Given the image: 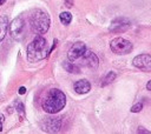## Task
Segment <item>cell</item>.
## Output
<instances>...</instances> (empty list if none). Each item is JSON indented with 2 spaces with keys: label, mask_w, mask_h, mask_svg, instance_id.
I'll use <instances>...</instances> for the list:
<instances>
[{
  "label": "cell",
  "mask_w": 151,
  "mask_h": 134,
  "mask_svg": "<svg viewBox=\"0 0 151 134\" xmlns=\"http://www.w3.org/2000/svg\"><path fill=\"white\" fill-rule=\"evenodd\" d=\"M64 68L67 71V72H70V73H74V74H78V73H80V68L79 67L76 65V63H73L72 61L71 62H64Z\"/></svg>",
  "instance_id": "obj_14"
},
{
  "label": "cell",
  "mask_w": 151,
  "mask_h": 134,
  "mask_svg": "<svg viewBox=\"0 0 151 134\" xmlns=\"http://www.w3.org/2000/svg\"><path fill=\"white\" fill-rule=\"evenodd\" d=\"M59 19H60V21H61L63 25H66L67 26L72 21V14L70 12H63V13H60Z\"/></svg>",
  "instance_id": "obj_15"
},
{
  "label": "cell",
  "mask_w": 151,
  "mask_h": 134,
  "mask_svg": "<svg viewBox=\"0 0 151 134\" xmlns=\"http://www.w3.org/2000/svg\"><path fill=\"white\" fill-rule=\"evenodd\" d=\"M26 93V88L25 87H20L19 88V94H25Z\"/></svg>",
  "instance_id": "obj_20"
},
{
  "label": "cell",
  "mask_w": 151,
  "mask_h": 134,
  "mask_svg": "<svg viewBox=\"0 0 151 134\" xmlns=\"http://www.w3.org/2000/svg\"><path fill=\"white\" fill-rule=\"evenodd\" d=\"M142 108H143V105H142L140 102H137L136 105H133V106L131 107V109H130V111H131L132 113H138V112H140V111H142Z\"/></svg>",
  "instance_id": "obj_17"
},
{
  "label": "cell",
  "mask_w": 151,
  "mask_h": 134,
  "mask_svg": "<svg viewBox=\"0 0 151 134\" xmlns=\"http://www.w3.org/2000/svg\"><path fill=\"white\" fill-rule=\"evenodd\" d=\"M50 16L43 10H34L30 16V25L38 34H45L50 28Z\"/></svg>",
  "instance_id": "obj_3"
},
{
  "label": "cell",
  "mask_w": 151,
  "mask_h": 134,
  "mask_svg": "<svg viewBox=\"0 0 151 134\" xmlns=\"http://www.w3.org/2000/svg\"><path fill=\"white\" fill-rule=\"evenodd\" d=\"M5 1H6V0H0V6H1L3 4H5Z\"/></svg>",
  "instance_id": "obj_22"
},
{
  "label": "cell",
  "mask_w": 151,
  "mask_h": 134,
  "mask_svg": "<svg viewBox=\"0 0 151 134\" xmlns=\"http://www.w3.org/2000/svg\"><path fill=\"white\" fill-rule=\"evenodd\" d=\"M73 90H74L76 93H78V94H85V93H89L90 92L91 84L86 79H82V80H78V81L74 83Z\"/></svg>",
  "instance_id": "obj_11"
},
{
  "label": "cell",
  "mask_w": 151,
  "mask_h": 134,
  "mask_svg": "<svg viewBox=\"0 0 151 134\" xmlns=\"http://www.w3.org/2000/svg\"><path fill=\"white\" fill-rule=\"evenodd\" d=\"M10 27V34L14 40H21L23 38V33H24V28H25V23L21 17L16 18L11 24H9Z\"/></svg>",
  "instance_id": "obj_6"
},
{
  "label": "cell",
  "mask_w": 151,
  "mask_h": 134,
  "mask_svg": "<svg viewBox=\"0 0 151 134\" xmlns=\"http://www.w3.org/2000/svg\"><path fill=\"white\" fill-rule=\"evenodd\" d=\"M9 28V18L6 16L0 17V41H3L7 34Z\"/></svg>",
  "instance_id": "obj_12"
},
{
  "label": "cell",
  "mask_w": 151,
  "mask_h": 134,
  "mask_svg": "<svg viewBox=\"0 0 151 134\" xmlns=\"http://www.w3.org/2000/svg\"><path fill=\"white\" fill-rule=\"evenodd\" d=\"M116 77H117V74H116V72H113V71H110L104 78H103V80H102V84H100V86L102 87H104V86H108V85H110V84H112V81L116 79Z\"/></svg>",
  "instance_id": "obj_13"
},
{
  "label": "cell",
  "mask_w": 151,
  "mask_h": 134,
  "mask_svg": "<svg viewBox=\"0 0 151 134\" xmlns=\"http://www.w3.org/2000/svg\"><path fill=\"white\" fill-rule=\"evenodd\" d=\"M130 26H131V23L129 19L117 18L111 23L109 30H110V32H113V33H122V32H126L130 28Z\"/></svg>",
  "instance_id": "obj_10"
},
{
  "label": "cell",
  "mask_w": 151,
  "mask_h": 134,
  "mask_svg": "<svg viewBox=\"0 0 151 134\" xmlns=\"http://www.w3.org/2000/svg\"><path fill=\"white\" fill-rule=\"evenodd\" d=\"M110 48L113 53L123 55V54H129L132 51L133 46H132L131 41L119 37V38H115L110 41Z\"/></svg>",
  "instance_id": "obj_4"
},
{
  "label": "cell",
  "mask_w": 151,
  "mask_h": 134,
  "mask_svg": "<svg viewBox=\"0 0 151 134\" xmlns=\"http://www.w3.org/2000/svg\"><path fill=\"white\" fill-rule=\"evenodd\" d=\"M80 62L82 66H85V67H89L91 70H97L98 68V65H99V60H98V56L92 52V51H89L86 48V51L84 52V54L77 60ZM76 61V62H77Z\"/></svg>",
  "instance_id": "obj_5"
},
{
  "label": "cell",
  "mask_w": 151,
  "mask_h": 134,
  "mask_svg": "<svg viewBox=\"0 0 151 134\" xmlns=\"http://www.w3.org/2000/svg\"><path fill=\"white\" fill-rule=\"evenodd\" d=\"M66 105V95L58 88H52L47 92L43 100V109L48 114L60 112Z\"/></svg>",
  "instance_id": "obj_1"
},
{
  "label": "cell",
  "mask_w": 151,
  "mask_h": 134,
  "mask_svg": "<svg viewBox=\"0 0 151 134\" xmlns=\"http://www.w3.org/2000/svg\"><path fill=\"white\" fill-rule=\"evenodd\" d=\"M137 132H138V133H146V134H150V132H149V130H145L143 127H139Z\"/></svg>",
  "instance_id": "obj_19"
},
{
  "label": "cell",
  "mask_w": 151,
  "mask_h": 134,
  "mask_svg": "<svg viewBox=\"0 0 151 134\" xmlns=\"http://www.w3.org/2000/svg\"><path fill=\"white\" fill-rule=\"evenodd\" d=\"M61 127V118L59 116H50L45 118L43 121V128L45 132L48 133H56Z\"/></svg>",
  "instance_id": "obj_8"
},
{
  "label": "cell",
  "mask_w": 151,
  "mask_h": 134,
  "mask_svg": "<svg viewBox=\"0 0 151 134\" xmlns=\"http://www.w3.org/2000/svg\"><path fill=\"white\" fill-rule=\"evenodd\" d=\"M48 55V45L45 38L37 37L27 46V59L30 62H37Z\"/></svg>",
  "instance_id": "obj_2"
},
{
  "label": "cell",
  "mask_w": 151,
  "mask_h": 134,
  "mask_svg": "<svg viewBox=\"0 0 151 134\" xmlns=\"http://www.w3.org/2000/svg\"><path fill=\"white\" fill-rule=\"evenodd\" d=\"M4 120H5L4 115H3V114H0V132L3 130V127H4Z\"/></svg>",
  "instance_id": "obj_18"
},
{
  "label": "cell",
  "mask_w": 151,
  "mask_h": 134,
  "mask_svg": "<svg viewBox=\"0 0 151 134\" xmlns=\"http://www.w3.org/2000/svg\"><path fill=\"white\" fill-rule=\"evenodd\" d=\"M86 51V46H85V44L84 42H82V41H78V42H76V44H73L72 45V47L68 49V53H67V58H68V60L70 61H72V62H76L77 61L83 54H84V52Z\"/></svg>",
  "instance_id": "obj_7"
},
{
  "label": "cell",
  "mask_w": 151,
  "mask_h": 134,
  "mask_svg": "<svg viewBox=\"0 0 151 134\" xmlns=\"http://www.w3.org/2000/svg\"><path fill=\"white\" fill-rule=\"evenodd\" d=\"M132 65L142 71H151V55L150 54H139L133 58Z\"/></svg>",
  "instance_id": "obj_9"
},
{
  "label": "cell",
  "mask_w": 151,
  "mask_h": 134,
  "mask_svg": "<svg viewBox=\"0 0 151 134\" xmlns=\"http://www.w3.org/2000/svg\"><path fill=\"white\" fill-rule=\"evenodd\" d=\"M16 109H17V112H18V114H19L20 120H23V119L25 118V107H24V104H23L21 101L17 100V101H16Z\"/></svg>",
  "instance_id": "obj_16"
},
{
  "label": "cell",
  "mask_w": 151,
  "mask_h": 134,
  "mask_svg": "<svg viewBox=\"0 0 151 134\" xmlns=\"http://www.w3.org/2000/svg\"><path fill=\"white\" fill-rule=\"evenodd\" d=\"M146 90H147V91H151V80L146 84Z\"/></svg>",
  "instance_id": "obj_21"
}]
</instances>
